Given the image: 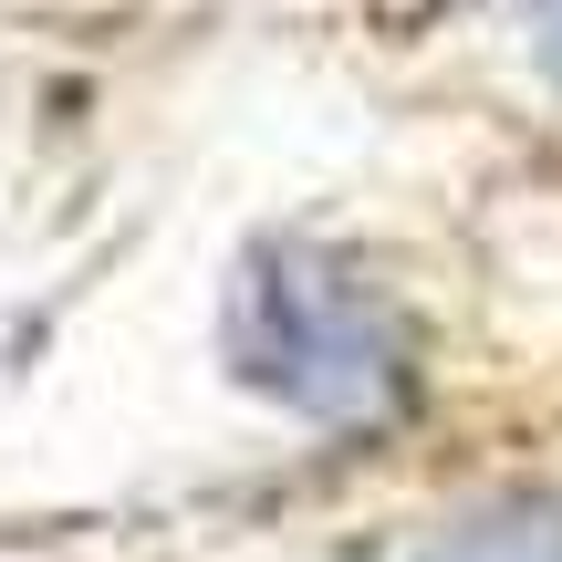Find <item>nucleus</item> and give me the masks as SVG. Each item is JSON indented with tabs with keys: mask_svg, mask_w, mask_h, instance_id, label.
I'll use <instances>...</instances> for the list:
<instances>
[{
	"mask_svg": "<svg viewBox=\"0 0 562 562\" xmlns=\"http://www.w3.org/2000/svg\"><path fill=\"white\" fill-rule=\"evenodd\" d=\"M229 364L313 427L385 417L406 396V334L385 313V292L344 250H313V240H261L240 261V281H229Z\"/></svg>",
	"mask_w": 562,
	"mask_h": 562,
	"instance_id": "1",
	"label": "nucleus"
},
{
	"mask_svg": "<svg viewBox=\"0 0 562 562\" xmlns=\"http://www.w3.org/2000/svg\"><path fill=\"white\" fill-rule=\"evenodd\" d=\"M417 562H562V490H490L427 531Z\"/></svg>",
	"mask_w": 562,
	"mask_h": 562,
	"instance_id": "2",
	"label": "nucleus"
},
{
	"mask_svg": "<svg viewBox=\"0 0 562 562\" xmlns=\"http://www.w3.org/2000/svg\"><path fill=\"white\" fill-rule=\"evenodd\" d=\"M552 74H562V11H552Z\"/></svg>",
	"mask_w": 562,
	"mask_h": 562,
	"instance_id": "3",
	"label": "nucleus"
}]
</instances>
